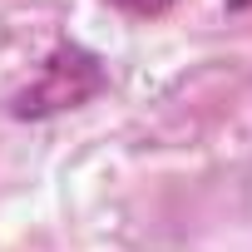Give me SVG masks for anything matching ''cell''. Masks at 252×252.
Listing matches in <instances>:
<instances>
[{"label": "cell", "instance_id": "cell-1", "mask_svg": "<svg viewBox=\"0 0 252 252\" xmlns=\"http://www.w3.org/2000/svg\"><path fill=\"white\" fill-rule=\"evenodd\" d=\"M104 84H109V79H104V69H99V60H94L89 50L60 45V50L40 64V74L10 99V114H15V119H50V114H64V109L89 104Z\"/></svg>", "mask_w": 252, "mask_h": 252}, {"label": "cell", "instance_id": "cell-2", "mask_svg": "<svg viewBox=\"0 0 252 252\" xmlns=\"http://www.w3.org/2000/svg\"><path fill=\"white\" fill-rule=\"evenodd\" d=\"M109 5L124 10V15H134V20H158V15L173 10V0H109Z\"/></svg>", "mask_w": 252, "mask_h": 252}, {"label": "cell", "instance_id": "cell-3", "mask_svg": "<svg viewBox=\"0 0 252 252\" xmlns=\"http://www.w3.org/2000/svg\"><path fill=\"white\" fill-rule=\"evenodd\" d=\"M222 10H232V15H242V10H252V0H222Z\"/></svg>", "mask_w": 252, "mask_h": 252}]
</instances>
